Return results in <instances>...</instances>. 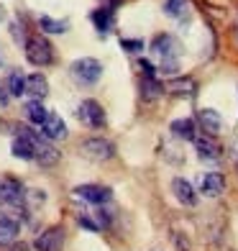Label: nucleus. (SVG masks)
Here are the masks:
<instances>
[{"label":"nucleus","instance_id":"20","mask_svg":"<svg viewBox=\"0 0 238 251\" xmlns=\"http://www.w3.org/2000/svg\"><path fill=\"white\" fill-rule=\"evenodd\" d=\"M26 90H28V77H24L18 70L10 72V77H8V93L16 95V98H21Z\"/></svg>","mask_w":238,"mask_h":251},{"label":"nucleus","instance_id":"12","mask_svg":"<svg viewBox=\"0 0 238 251\" xmlns=\"http://www.w3.org/2000/svg\"><path fill=\"white\" fill-rule=\"evenodd\" d=\"M10 151H13L16 159H36V144H33V139L28 133H21L13 139V144H10Z\"/></svg>","mask_w":238,"mask_h":251},{"label":"nucleus","instance_id":"9","mask_svg":"<svg viewBox=\"0 0 238 251\" xmlns=\"http://www.w3.org/2000/svg\"><path fill=\"white\" fill-rule=\"evenodd\" d=\"M21 128H24V133H28L31 139H33V144H36V162L41 164V167H51V164H56L59 162V151L54 149V146H49V144H44L41 139L36 133H31L26 126H21Z\"/></svg>","mask_w":238,"mask_h":251},{"label":"nucleus","instance_id":"31","mask_svg":"<svg viewBox=\"0 0 238 251\" xmlns=\"http://www.w3.org/2000/svg\"><path fill=\"white\" fill-rule=\"evenodd\" d=\"M3 18H5V8H3V5H0V21H3Z\"/></svg>","mask_w":238,"mask_h":251},{"label":"nucleus","instance_id":"8","mask_svg":"<svg viewBox=\"0 0 238 251\" xmlns=\"http://www.w3.org/2000/svg\"><path fill=\"white\" fill-rule=\"evenodd\" d=\"M62 244H64V231L59 226H51L33 241V249L36 251H62Z\"/></svg>","mask_w":238,"mask_h":251},{"label":"nucleus","instance_id":"19","mask_svg":"<svg viewBox=\"0 0 238 251\" xmlns=\"http://www.w3.org/2000/svg\"><path fill=\"white\" fill-rule=\"evenodd\" d=\"M18 236V223L13 218H0V246L13 244Z\"/></svg>","mask_w":238,"mask_h":251},{"label":"nucleus","instance_id":"25","mask_svg":"<svg viewBox=\"0 0 238 251\" xmlns=\"http://www.w3.org/2000/svg\"><path fill=\"white\" fill-rule=\"evenodd\" d=\"M185 8H187V0H167V3H164V13L179 18L185 13Z\"/></svg>","mask_w":238,"mask_h":251},{"label":"nucleus","instance_id":"4","mask_svg":"<svg viewBox=\"0 0 238 251\" xmlns=\"http://www.w3.org/2000/svg\"><path fill=\"white\" fill-rule=\"evenodd\" d=\"M77 116H79V121H82L85 126H90V128H100V126L105 123V110H103V105H100L97 100H82L79 102Z\"/></svg>","mask_w":238,"mask_h":251},{"label":"nucleus","instance_id":"23","mask_svg":"<svg viewBox=\"0 0 238 251\" xmlns=\"http://www.w3.org/2000/svg\"><path fill=\"white\" fill-rule=\"evenodd\" d=\"M39 26H41V31H47V33H64L67 31V21H56V18H49V16H41Z\"/></svg>","mask_w":238,"mask_h":251},{"label":"nucleus","instance_id":"10","mask_svg":"<svg viewBox=\"0 0 238 251\" xmlns=\"http://www.w3.org/2000/svg\"><path fill=\"white\" fill-rule=\"evenodd\" d=\"M172 192H174V198H177L179 202L187 205V208H195V205H197V192H195V187H192L190 179L174 177V179H172Z\"/></svg>","mask_w":238,"mask_h":251},{"label":"nucleus","instance_id":"6","mask_svg":"<svg viewBox=\"0 0 238 251\" xmlns=\"http://www.w3.org/2000/svg\"><path fill=\"white\" fill-rule=\"evenodd\" d=\"M26 200V192L24 187H21V182L18 179H0V202H5V205H13V208H21Z\"/></svg>","mask_w":238,"mask_h":251},{"label":"nucleus","instance_id":"26","mask_svg":"<svg viewBox=\"0 0 238 251\" xmlns=\"http://www.w3.org/2000/svg\"><path fill=\"white\" fill-rule=\"evenodd\" d=\"M120 47L126 51H131V54H136V51L143 49V41L141 39H120Z\"/></svg>","mask_w":238,"mask_h":251},{"label":"nucleus","instance_id":"16","mask_svg":"<svg viewBox=\"0 0 238 251\" xmlns=\"http://www.w3.org/2000/svg\"><path fill=\"white\" fill-rule=\"evenodd\" d=\"M195 149H197V156L205 159V162H215V159H220V146H218L215 139H210V136L195 139Z\"/></svg>","mask_w":238,"mask_h":251},{"label":"nucleus","instance_id":"22","mask_svg":"<svg viewBox=\"0 0 238 251\" xmlns=\"http://www.w3.org/2000/svg\"><path fill=\"white\" fill-rule=\"evenodd\" d=\"M141 93H143V98L154 100V98H159V95L164 93V85L159 82L156 77H143L141 79Z\"/></svg>","mask_w":238,"mask_h":251},{"label":"nucleus","instance_id":"5","mask_svg":"<svg viewBox=\"0 0 238 251\" xmlns=\"http://www.w3.org/2000/svg\"><path fill=\"white\" fill-rule=\"evenodd\" d=\"M151 51L162 56V62H177L179 44H177L174 36H169V33H159V36H154V41H151Z\"/></svg>","mask_w":238,"mask_h":251},{"label":"nucleus","instance_id":"21","mask_svg":"<svg viewBox=\"0 0 238 251\" xmlns=\"http://www.w3.org/2000/svg\"><path fill=\"white\" fill-rule=\"evenodd\" d=\"M26 93L36 95V98H44V95L49 93V82H47V77H44L41 72L28 75V90H26Z\"/></svg>","mask_w":238,"mask_h":251},{"label":"nucleus","instance_id":"30","mask_svg":"<svg viewBox=\"0 0 238 251\" xmlns=\"http://www.w3.org/2000/svg\"><path fill=\"white\" fill-rule=\"evenodd\" d=\"M0 105H8V93L0 87Z\"/></svg>","mask_w":238,"mask_h":251},{"label":"nucleus","instance_id":"1","mask_svg":"<svg viewBox=\"0 0 238 251\" xmlns=\"http://www.w3.org/2000/svg\"><path fill=\"white\" fill-rule=\"evenodd\" d=\"M26 59L33 67H47L54 59V47L44 36H28L26 39Z\"/></svg>","mask_w":238,"mask_h":251},{"label":"nucleus","instance_id":"15","mask_svg":"<svg viewBox=\"0 0 238 251\" xmlns=\"http://www.w3.org/2000/svg\"><path fill=\"white\" fill-rule=\"evenodd\" d=\"M197 121L202 126V131H208V136H215L220 131V126H223V118H220V113L218 110H213V108H202L197 113Z\"/></svg>","mask_w":238,"mask_h":251},{"label":"nucleus","instance_id":"17","mask_svg":"<svg viewBox=\"0 0 238 251\" xmlns=\"http://www.w3.org/2000/svg\"><path fill=\"white\" fill-rule=\"evenodd\" d=\"M90 18H93V24L97 26L100 33H108L113 28V24H116V18H113V8H97Z\"/></svg>","mask_w":238,"mask_h":251},{"label":"nucleus","instance_id":"3","mask_svg":"<svg viewBox=\"0 0 238 251\" xmlns=\"http://www.w3.org/2000/svg\"><path fill=\"white\" fill-rule=\"evenodd\" d=\"M79 151H82L85 156H90V159H97V162H108V159H113V154H116V146H113L108 139H103V136H95V139L82 141Z\"/></svg>","mask_w":238,"mask_h":251},{"label":"nucleus","instance_id":"14","mask_svg":"<svg viewBox=\"0 0 238 251\" xmlns=\"http://www.w3.org/2000/svg\"><path fill=\"white\" fill-rule=\"evenodd\" d=\"M169 131H172L177 139H185V141H195L197 139V123L195 118H177L169 123Z\"/></svg>","mask_w":238,"mask_h":251},{"label":"nucleus","instance_id":"7","mask_svg":"<svg viewBox=\"0 0 238 251\" xmlns=\"http://www.w3.org/2000/svg\"><path fill=\"white\" fill-rule=\"evenodd\" d=\"M74 198L93 202V205H103L113 198V192H110V187H103V185H79V187H74Z\"/></svg>","mask_w":238,"mask_h":251},{"label":"nucleus","instance_id":"28","mask_svg":"<svg viewBox=\"0 0 238 251\" xmlns=\"http://www.w3.org/2000/svg\"><path fill=\"white\" fill-rule=\"evenodd\" d=\"M174 244H177V249H179V251H190V244L182 238V233H174Z\"/></svg>","mask_w":238,"mask_h":251},{"label":"nucleus","instance_id":"11","mask_svg":"<svg viewBox=\"0 0 238 251\" xmlns=\"http://www.w3.org/2000/svg\"><path fill=\"white\" fill-rule=\"evenodd\" d=\"M200 192L208 198H218L225 192V177L218 175V172H208L200 177Z\"/></svg>","mask_w":238,"mask_h":251},{"label":"nucleus","instance_id":"2","mask_svg":"<svg viewBox=\"0 0 238 251\" xmlns=\"http://www.w3.org/2000/svg\"><path fill=\"white\" fill-rule=\"evenodd\" d=\"M72 77L82 85H95L100 77H103V64L93 56H82L72 64Z\"/></svg>","mask_w":238,"mask_h":251},{"label":"nucleus","instance_id":"18","mask_svg":"<svg viewBox=\"0 0 238 251\" xmlns=\"http://www.w3.org/2000/svg\"><path fill=\"white\" fill-rule=\"evenodd\" d=\"M26 116H28L31 123L44 126V123H47V118H49V110L44 108L41 100H31V102H26Z\"/></svg>","mask_w":238,"mask_h":251},{"label":"nucleus","instance_id":"27","mask_svg":"<svg viewBox=\"0 0 238 251\" xmlns=\"http://www.w3.org/2000/svg\"><path fill=\"white\" fill-rule=\"evenodd\" d=\"M139 70L143 72V77H156L154 64H151V62H146V59H141V62H139Z\"/></svg>","mask_w":238,"mask_h":251},{"label":"nucleus","instance_id":"24","mask_svg":"<svg viewBox=\"0 0 238 251\" xmlns=\"http://www.w3.org/2000/svg\"><path fill=\"white\" fill-rule=\"evenodd\" d=\"M169 93H174V95H192V93H195V82H192V79H174V82H169Z\"/></svg>","mask_w":238,"mask_h":251},{"label":"nucleus","instance_id":"29","mask_svg":"<svg viewBox=\"0 0 238 251\" xmlns=\"http://www.w3.org/2000/svg\"><path fill=\"white\" fill-rule=\"evenodd\" d=\"M79 226H85V228H90V231H97V223H93V221H90V218H79Z\"/></svg>","mask_w":238,"mask_h":251},{"label":"nucleus","instance_id":"13","mask_svg":"<svg viewBox=\"0 0 238 251\" xmlns=\"http://www.w3.org/2000/svg\"><path fill=\"white\" fill-rule=\"evenodd\" d=\"M41 133L47 136L49 141H59V139H67V123L62 121V116H56V113H49L47 123L41 126Z\"/></svg>","mask_w":238,"mask_h":251}]
</instances>
